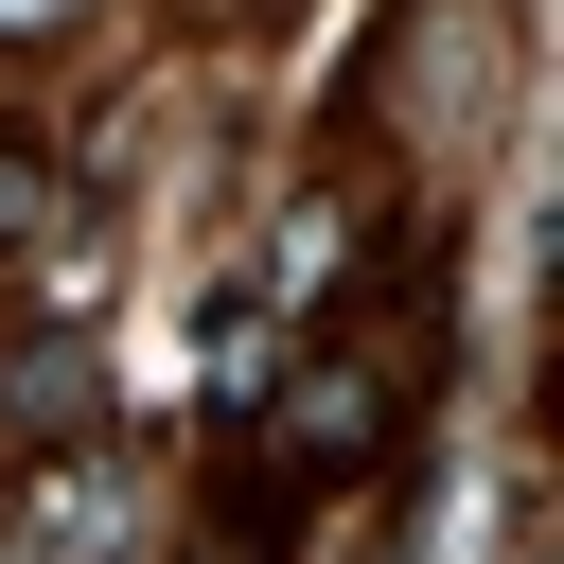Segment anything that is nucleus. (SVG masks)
Returning <instances> with one entry per match:
<instances>
[{
	"label": "nucleus",
	"mask_w": 564,
	"mask_h": 564,
	"mask_svg": "<svg viewBox=\"0 0 564 564\" xmlns=\"http://www.w3.org/2000/svg\"><path fill=\"white\" fill-rule=\"evenodd\" d=\"M53 18H70V0H0V35H53Z\"/></svg>",
	"instance_id": "obj_2"
},
{
	"label": "nucleus",
	"mask_w": 564,
	"mask_h": 564,
	"mask_svg": "<svg viewBox=\"0 0 564 564\" xmlns=\"http://www.w3.org/2000/svg\"><path fill=\"white\" fill-rule=\"evenodd\" d=\"M106 511H123V476H106V458H53V476L18 494V564H88Z\"/></svg>",
	"instance_id": "obj_1"
}]
</instances>
